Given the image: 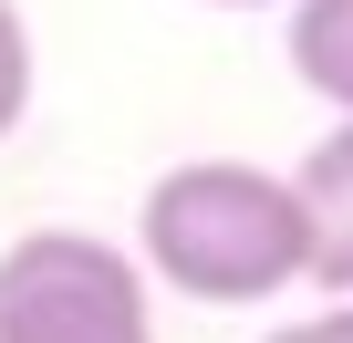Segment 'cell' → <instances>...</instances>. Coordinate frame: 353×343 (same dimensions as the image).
<instances>
[{
  "label": "cell",
  "mask_w": 353,
  "mask_h": 343,
  "mask_svg": "<svg viewBox=\"0 0 353 343\" xmlns=\"http://www.w3.org/2000/svg\"><path fill=\"white\" fill-rule=\"evenodd\" d=\"M135 271L166 281L176 302H281L291 281H312V219L291 198L281 166L250 156H188L166 166L135 208Z\"/></svg>",
  "instance_id": "cell-1"
},
{
  "label": "cell",
  "mask_w": 353,
  "mask_h": 343,
  "mask_svg": "<svg viewBox=\"0 0 353 343\" xmlns=\"http://www.w3.org/2000/svg\"><path fill=\"white\" fill-rule=\"evenodd\" d=\"M0 343H156V281L94 229H21L0 250Z\"/></svg>",
  "instance_id": "cell-2"
},
{
  "label": "cell",
  "mask_w": 353,
  "mask_h": 343,
  "mask_svg": "<svg viewBox=\"0 0 353 343\" xmlns=\"http://www.w3.org/2000/svg\"><path fill=\"white\" fill-rule=\"evenodd\" d=\"M291 198L312 219V281L353 302V115H332V135L291 166Z\"/></svg>",
  "instance_id": "cell-3"
},
{
  "label": "cell",
  "mask_w": 353,
  "mask_h": 343,
  "mask_svg": "<svg viewBox=\"0 0 353 343\" xmlns=\"http://www.w3.org/2000/svg\"><path fill=\"white\" fill-rule=\"evenodd\" d=\"M291 73L353 115V0H291Z\"/></svg>",
  "instance_id": "cell-4"
},
{
  "label": "cell",
  "mask_w": 353,
  "mask_h": 343,
  "mask_svg": "<svg viewBox=\"0 0 353 343\" xmlns=\"http://www.w3.org/2000/svg\"><path fill=\"white\" fill-rule=\"evenodd\" d=\"M21 115H32V21L0 0V135H11Z\"/></svg>",
  "instance_id": "cell-5"
},
{
  "label": "cell",
  "mask_w": 353,
  "mask_h": 343,
  "mask_svg": "<svg viewBox=\"0 0 353 343\" xmlns=\"http://www.w3.org/2000/svg\"><path fill=\"white\" fill-rule=\"evenodd\" d=\"M260 343H353V302H332V312H301V322H281V333H260Z\"/></svg>",
  "instance_id": "cell-6"
},
{
  "label": "cell",
  "mask_w": 353,
  "mask_h": 343,
  "mask_svg": "<svg viewBox=\"0 0 353 343\" xmlns=\"http://www.w3.org/2000/svg\"><path fill=\"white\" fill-rule=\"evenodd\" d=\"M219 11H260V0H219Z\"/></svg>",
  "instance_id": "cell-7"
}]
</instances>
